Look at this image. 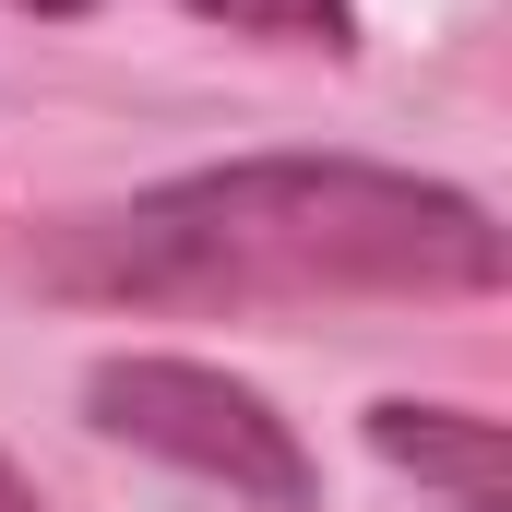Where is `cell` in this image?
Returning <instances> with one entry per match:
<instances>
[{"instance_id": "3", "label": "cell", "mask_w": 512, "mask_h": 512, "mask_svg": "<svg viewBox=\"0 0 512 512\" xmlns=\"http://www.w3.org/2000/svg\"><path fill=\"white\" fill-rule=\"evenodd\" d=\"M370 453L393 477L441 489L453 512H512V453L489 405H429V393H382L370 405Z\"/></svg>"}, {"instance_id": "1", "label": "cell", "mask_w": 512, "mask_h": 512, "mask_svg": "<svg viewBox=\"0 0 512 512\" xmlns=\"http://www.w3.org/2000/svg\"><path fill=\"white\" fill-rule=\"evenodd\" d=\"M24 274L36 298H72V310H191V322L477 310L501 298L512 239L477 191L382 155H227L36 227Z\"/></svg>"}, {"instance_id": "4", "label": "cell", "mask_w": 512, "mask_h": 512, "mask_svg": "<svg viewBox=\"0 0 512 512\" xmlns=\"http://www.w3.org/2000/svg\"><path fill=\"white\" fill-rule=\"evenodd\" d=\"M227 36H262V48H322V60H358V0H179Z\"/></svg>"}, {"instance_id": "5", "label": "cell", "mask_w": 512, "mask_h": 512, "mask_svg": "<svg viewBox=\"0 0 512 512\" xmlns=\"http://www.w3.org/2000/svg\"><path fill=\"white\" fill-rule=\"evenodd\" d=\"M0 12H36V24H72V12H96V0H0Z\"/></svg>"}, {"instance_id": "6", "label": "cell", "mask_w": 512, "mask_h": 512, "mask_svg": "<svg viewBox=\"0 0 512 512\" xmlns=\"http://www.w3.org/2000/svg\"><path fill=\"white\" fill-rule=\"evenodd\" d=\"M0 512H36V489H24V465L0 453Z\"/></svg>"}, {"instance_id": "2", "label": "cell", "mask_w": 512, "mask_h": 512, "mask_svg": "<svg viewBox=\"0 0 512 512\" xmlns=\"http://www.w3.org/2000/svg\"><path fill=\"white\" fill-rule=\"evenodd\" d=\"M84 429L120 441L167 477H203L251 512H310L322 501V465L298 441V417L274 405L262 382L215 370V358H167V346H120L84 370Z\"/></svg>"}]
</instances>
